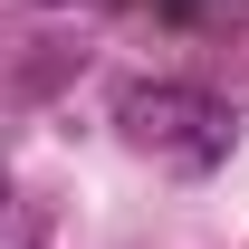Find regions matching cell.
Segmentation results:
<instances>
[{
	"instance_id": "6da1fadb",
	"label": "cell",
	"mask_w": 249,
	"mask_h": 249,
	"mask_svg": "<svg viewBox=\"0 0 249 249\" xmlns=\"http://www.w3.org/2000/svg\"><path fill=\"white\" fill-rule=\"evenodd\" d=\"M115 124H124L134 154H163V163H182V173H211L230 154V134H240V115L211 87H124Z\"/></svg>"
},
{
	"instance_id": "7a4b0ae2",
	"label": "cell",
	"mask_w": 249,
	"mask_h": 249,
	"mask_svg": "<svg viewBox=\"0 0 249 249\" xmlns=\"http://www.w3.org/2000/svg\"><path fill=\"white\" fill-rule=\"evenodd\" d=\"M163 19H230V10H249V0H154Z\"/></svg>"
}]
</instances>
